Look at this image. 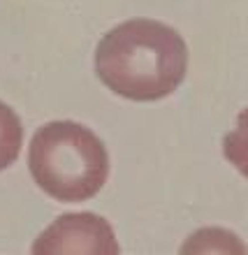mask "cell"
Masks as SVG:
<instances>
[{"instance_id": "cell-2", "label": "cell", "mask_w": 248, "mask_h": 255, "mask_svg": "<svg viewBox=\"0 0 248 255\" xmlns=\"http://www.w3.org/2000/svg\"><path fill=\"white\" fill-rule=\"evenodd\" d=\"M35 183L58 202H86L109 176V155L93 130L74 121H54L35 132L28 151Z\"/></svg>"}, {"instance_id": "cell-4", "label": "cell", "mask_w": 248, "mask_h": 255, "mask_svg": "<svg viewBox=\"0 0 248 255\" xmlns=\"http://www.w3.org/2000/svg\"><path fill=\"white\" fill-rule=\"evenodd\" d=\"M23 146V126L12 107L0 102V172L16 162Z\"/></svg>"}, {"instance_id": "cell-3", "label": "cell", "mask_w": 248, "mask_h": 255, "mask_svg": "<svg viewBox=\"0 0 248 255\" xmlns=\"http://www.w3.org/2000/svg\"><path fill=\"white\" fill-rule=\"evenodd\" d=\"M33 253L58 255V253H91V255H116L119 242L114 230L98 214H65L49 225L37 242Z\"/></svg>"}, {"instance_id": "cell-1", "label": "cell", "mask_w": 248, "mask_h": 255, "mask_svg": "<svg viewBox=\"0 0 248 255\" xmlns=\"http://www.w3.org/2000/svg\"><path fill=\"white\" fill-rule=\"evenodd\" d=\"M188 47L174 28L132 19L112 28L95 49V72L116 95L134 102L162 100L181 86Z\"/></svg>"}, {"instance_id": "cell-5", "label": "cell", "mask_w": 248, "mask_h": 255, "mask_svg": "<svg viewBox=\"0 0 248 255\" xmlns=\"http://www.w3.org/2000/svg\"><path fill=\"white\" fill-rule=\"evenodd\" d=\"M223 153L232 167L248 179V107L237 116V128L225 134Z\"/></svg>"}]
</instances>
